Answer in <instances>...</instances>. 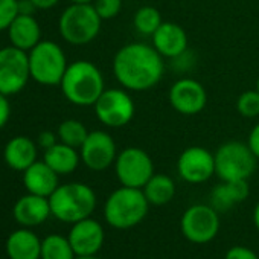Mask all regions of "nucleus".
<instances>
[{
	"label": "nucleus",
	"instance_id": "15",
	"mask_svg": "<svg viewBox=\"0 0 259 259\" xmlns=\"http://www.w3.org/2000/svg\"><path fill=\"white\" fill-rule=\"evenodd\" d=\"M67 238L76 256H96L104 244L105 235L102 226L89 217L73 223Z\"/></svg>",
	"mask_w": 259,
	"mask_h": 259
},
{
	"label": "nucleus",
	"instance_id": "19",
	"mask_svg": "<svg viewBox=\"0 0 259 259\" xmlns=\"http://www.w3.org/2000/svg\"><path fill=\"white\" fill-rule=\"evenodd\" d=\"M23 183L29 194L40 197H51L58 185V174L45 162H34L26 171H23Z\"/></svg>",
	"mask_w": 259,
	"mask_h": 259
},
{
	"label": "nucleus",
	"instance_id": "5",
	"mask_svg": "<svg viewBox=\"0 0 259 259\" xmlns=\"http://www.w3.org/2000/svg\"><path fill=\"white\" fill-rule=\"evenodd\" d=\"M102 19L92 4H70L58 20V31L64 41L73 46L92 43L101 32Z\"/></svg>",
	"mask_w": 259,
	"mask_h": 259
},
{
	"label": "nucleus",
	"instance_id": "3",
	"mask_svg": "<svg viewBox=\"0 0 259 259\" xmlns=\"http://www.w3.org/2000/svg\"><path fill=\"white\" fill-rule=\"evenodd\" d=\"M148 207L150 203L142 189L120 186L108 195L104 204V217L111 227L125 230L142 223Z\"/></svg>",
	"mask_w": 259,
	"mask_h": 259
},
{
	"label": "nucleus",
	"instance_id": "2",
	"mask_svg": "<svg viewBox=\"0 0 259 259\" xmlns=\"http://www.w3.org/2000/svg\"><path fill=\"white\" fill-rule=\"evenodd\" d=\"M60 87L70 104L78 107H93L105 90V79L95 63L78 60L67 66Z\"/></svg>",
	"mask_w": 259,
	"mask_h": 259
},
{
	"label": "nucleus",
	"instance_id": "22",
	"mask_svg": "<svg viewBox=\"0 0 259 259\" xmlns=\"http://www.w3.org/2000/svg\"><path fill=\"white\" fill-rule=\"evenodd\" d=\"M248 183L247 180H230V182H223L218 186L213 188L210 201L212 207L217 209L218 212L229 210L232 206L244 201L248 197Z\"/></svg>",
	"mask_w": 259,
	"mask_h": 259
},
{
	"label": "nucleus",
	"instance_id": "6",
	"mask_svg": "<svg viewBox=\"0 0 259 259\" xmlns=\"http://www.w3.org/2000/svg\"><path fill=\"white\" fill-rule=\"evenodd\" d=\"M31 78L41 85H60L66 70L67 58L60 45L51 40H41L28 52Z\"/></svg>",
	"mask_w": 259,
	"mask_h": 259
},
{
	"label": "nucleus",
	"instance_id": "20",
	"mask_svg": "<svg viewBox=\"0 0 259 259\" xmlns=\"http://www.w3.org/2000/svg\"><path fill=\"white\" fill-rule=\"evenodd\" d=\"M4 159L11 169L23 172L37 162V145L26 136H16L5 145Z\"/></svg>",
	"mask_w": 259,
	"mask_h": 259
},
{
	"label": "nucleus",
	"instance_id": "35",
	"mask_svg": "<svg viewBox=\"0 0 259 259\" xmlns=\"http://www.w3.org/2000/svg\"><path fill=\"white\" fill-rule=\"evenodd\" d=\"M60 0H31V4L35 7V10H51L58 5Z\"/></svg>",
	"mask_w": 259,
	"mask_h": 259
},
{
	"label": "nucleus",
	"instance_id": "10",
	"mask_svg": "<svg viewBox=\"0 0 259 259\" xmlns=\"http://www.w3.org/2000/svg\"><path fill=\"white\" fill-rule=\"evenodd\" d=\"M31 79L28 52L7 46L0 49V93L7 96L22 92Z\"/></svg>",
	"mask_w": 259,
	"mask_h": 259
},
{
	"label": "nucleus",
	"instance_id": "4",
	"mask_svg": "<svg viewBox=\"0 0 259 259\" xmlns=\"http://www.w3.org/2000/svg\"><path fill=\"white\" fill-rule=\"evenodd\" d=\"M52 215L63 223H78L89 218L96 207L95 191L84 183L60 185L49 197Z\"/></svg>",
	"mask_w": 259,
	"mask_h": 259
},
{
	"label": "nucleus",
	"instance_id": "21",
	"mask_svg": "<svg viewBox=\"0 0 259 259\" xmlns=\"http://www.w3.org/2000/svg\"><path fill=\"white\" fill-rule=\"evenodd\" d=\"M7 253L10 259H38L41 257V241L34 232L19 229L10 235Z\"/></svg>",
	"mask_w": 259,
	"mask_h": 259
},
{
	"label": "nucleus",
	"instance_id": "23",
	"mask_svg": "<svg viewBox=\"0 0 259 259\" xmlns=\"http://www.w3.org/2000/svg\"><path fill=\"white\" fill-rule=\"evenodd\" d=\"M43 160L58 176H67V174H72L78 168V165L81 162V156L76 151V148L69 147L63 142H58L45 151Z\"/></svg>",
	"mask_w": 259,
	"mask_h": 259
},
{
	"label": "nucleus",
	"instance_id": "30",
	"mask_svg": "<svg viewBox=\"0 0 259 259\" xmlns=\"http://www.w3.org/2000/svg\"><path fill=\"white\" fill-rule=\"evenodd\" d=\"M19 14V0H0V31H7Z\"/></svg>",
	"mask_w": 259,
	"mask_h": 259
},
{
	"label": "nucleus",
	"instance_id": "26",
	"mask_svg": "<svg viewBox=\"0 0 259 259\" xmlns=\"http://www.w3.org/2000/svg\"><path fill=\"white\" fill-rule=\"evenodd\" d=\"M75 256L69 238L49 235L41 241V259H75Z\"/></svg>",
	"mask_w": 259,
	"mask_h": 259
},
{
	"label": "nucleus",
	"instance_id": "39",
	"mask_svg": "<svg viewBox=\"0 0 259 259\" xmlns=\"http://www.w3.org/2000/svg\"><path fill=\"white\" fill-rule=\"evenodd\" d=\"M256 90L259 92V78H257V81H256Z\"/></svg>",
	"mask_w": 259,
	"mask_h": 259
},
{
	"label": "nucleus",
	"instance_id": "16",
	"mask_svg": "<svg viewBox=\"0 0 259 259\" xmlns=\"http://www.w3.org/2000/svg\"><path fill=\"white\" fill-rule=\"evenodd\" d=\"M151 45L163 58L177 60L188 52V34L179 23L163 22L151 35Z\"/></svg>",
	"mask_w": 259,
	"mask_h": 259
},
{
	"label": "nucleus",
	"instance_id": "13",
	"mask_svg": "<svg viewBox=\"0 0 259 259\" xmlns=\"http://www.w3.org/2000/svg\"><path fill=\"white\" fill-rule=\"evenodd\" d=\"M168 99L179 114L195 116L206 108L207 92L200 81L194 78H180L171 85Z\"/></svg>",
	"mask_w": 259,
	"mask_h": 259
},
{
	"label": "nucleus",
	"instance_id": "11",
	"mask_svg": "<svg viewBox=\"0 0 259 259\" xmlns=\"http://www.w3.org/2000/svg\"><path fill=\"white\" fill-rule=\"evenodd\" d=\"M180 227L188 241L194 244H206L218 235V210L209 204H194L185 210Z\"/></svg>",
	"mask_w": 259,
	"mask_h": 259
},
{
	"label": "nucleus",
	"instance_id": "12",
	"mask_svg": "<svg viewBox=\"0 0 259 259\" xmlns=\"http://www.w3.org/2000/svg\"><path fill=\"white\" fill-rule=\"evenodd\" d=\"M81 162L92 171H105L117 157V148L114 139L102 130L89 132L87 139L79 148Z\"/></svg>",
	"mask_w": 259,
	"mask_h": 259
},
{
	"label": "nucleus",
	"instance_id": "9",
	"mask_svg": "<svg viewBox=\"0 0 259 259\" xmlns=\"http://www.w3.org/2000/svg\"><path fill=\"white\" fill-rule=\"evenodd\" d=\"M98 120L108 128H122L133 120L136 114V104L122 89H105L93 105Z\"/></svg>",
	"mask_w": 259,
	"mask_h": 259
},
{
	"label": "nucleus",
	"instance_id": "28",
	"mask_svg": "<svg viewBox=\"0 0 259 259\" xmlns=\"http://www.w3.org/2000/svg\"><path fill=\"white\" fill-rule=\"evenodd\" d=\"M236 110L242 117L254 119L259 116V92L245 90L236 99Z\"/></svg>",
	"mask_w": 259,
	"mask_h": 259
},
{
	"label": "nucleus",
	"instance_id": "14",
	"mask_svg": "<svg viewBox=\"0 0 259 259\" xmlns=\"http://www.w3.org/2000/svg\"><path fill=\"white\" fill-rule=\"evenodd\" d=\"M177 172L186 183H204L215 174V156L204 147H189L179 156Z\"/></svg>",
	"mask_w": 259,
	"mask_h": 259
},
{
	"label": "nucleus",
	"instance_id": "24",
	"mask_svg": "<svg viewBox=\"0 0 259 259\" xmlns=\"http://www.w3.org/2000/svg\"><path fill=\"white\" fill-rule=\"evenodd\" d=\"M147 200L153 206H165L176 195V183L166 174H156L142 188Z\"/></svg>",
	"mask_w": 259,
	"mask_h": 259
},
{
	"label": "nucleus",
	"instance_id": "32",
	"mask_svg": "<svg viewBox=\"0 0 259 259\" xmlns=\"http://www.w3.org/2000/svg\"><path fill=\"white\" fill-rule=\"evenodd\" d=\"M60 141H58V136H57V133H54V132H41L40 135H38V139H37V145L40 147V148H43L45 151L46 150H49L51 147H54L55 144H58Z\"/></svg>",
	"mask_w": 259,
	"mask_h": 259
},
{
	"label": "nucleus",
	"instance_id": "33",
	"mask_svg": "<svg viewBox=\"0 0 259 259\" xmlns=\"http://www.w3.org/2000/svg\"><path fill=\"white\" fill-rule=\"evenodd\" d=\"M11 116V105L8 101V96L0 93V128H4Z\"/></svg>",
	"mask_w": 259,
	"mask_h": 259
},
{
	"label": "nucleus",
	"instance_id": "18",
	"mask_svg": "<svg viewBox=\"0 0 259 259\" xmlns=\"http://www.w3.org/2000/svg\"><path fill=\"white\" fill-rule=\"evenodd\" d=\"M7 31L11 46L19 48L25 52H29L41 41V28L32 14L19 13Z\"/></svg>",
	"mask_w": 259,
	"mask_h": 259
},
{
	"label": "nucleus",
	"instance_id": "31",
	"mask_svg": "<svg viewBox=\"0 0 259 259\" xmlns=\"http://www.w3.org/2000/svg\"><path fill=\"white\" fill-rule=\"evenodd\" d=\"M226 259H259V257L251 248L244 245H235L229 248V251L226 253Z\"/></svg>",
	"mask_w": 259,
	"mask_h": 259
},
{
	"label": "nucleus",
	"instance_id": "1",
	"mask_svg": "<svg viewBox=\"0 0 259 259\" xmlns=\"http://www.w3.org/2000/svg\"><path fill=\"white\" fill-rule=\"evenodd\" d=\"M113 73L125 90L147 92L154 89L163 78V57L153 45L128 43L114 54Z\"/></svg>",
	"mask_w": 259,
	"mask_h": 259
},
{
	"label": "nucleus",
	"instance_id": "27",
	"mask_svg": "<svg viewBox=\"0 0 259 259\" xmlns=\"http://www.w3.org/2000/svg\"><path fill=\"white\" fill-rule=\"evenodd\" d=\"M163 23L162 14L157 8L154 7H142L136 11L133 17V25L136 31L142 35H153L159 26Z\"/></svg>",
	"mask_w": 259,
	"mask_h": 259
},
{
	"label": "nucleus",
	"instance_id": "29",
	"mask_svg": "<svg viewBox=\"0 0 259 259\" xmlns=\"http://www.w3.org/2000/svg\"><path fill=\"white\" fill-rule=\"evenodd\" d=\"M93 8L102 20H111L122 11V0H93Z\"/></svg>",
	"mask_w": 259,
	"mask_h": 259
},
{
	"label": "nucleus",
	"instance_id": "37",
	"mask_svg": "<svg viewBox=\"0 0 259 259\" xmlns=\"http://www.w3.org/2000/svg\"><path fill=\"white\" fill-rule=\"evenodd\" d=\"M70 4H93V0H69Z\"/></svg>",
	"mask_w": 259,
	"mask_h": 259
},
{
	"label": "nucleus",
	"instance_id": "34",
	"mask_svg": "<svg viewBox=\"0 0 259 259\" xmlns=\"http://www.w3.org/2000/svg\"><path fill=\"white\" fill-rule=\"evenodd\" d=\"M247 145L250 147L251 153L259 160V122L251 128V132H250V135L247 138Z\"/></svg>",
	"mask_w": 259,
	"mask_h": 259
},
{
	"label": "nucleus",
	"instance_id": "36",
	"mask_svg": "<svg viewBox=\"0 0 259 259\" xmlns=\"http://www.w3.org/2000/svg\"><path fill=\"white\" fill-rule=\"evenodd\" d=\"M253 223H254L256 229L259 230V203L256 204V207L253 210Z\"/></svg>",
	"mask_w": 259,
	"mask_h": 259
},
{
	"label": "nucleus",
	"instance_id": "8",
	"mask_svg": "<svg viewBox=\"0 0 259 259\" xmlns=\"http://www.w3.org/2000/svg\"><path fill=\"white\" fill-rule=\"evenodd\" d=\"M114 172L122 186L142 189L154 176L151 156L139 147H126L114 160Z\"/></svg>",
	"mask_w": 259,
	"mask_h": 259
},
{
	"label": "nucleus",
	"instance_id": "38",
	"mask_svg": "<svg viewBox=\"0 0 259 259\" xmlns=\"http://www.w3.org/2000/svg\"><path fill=\"white\" fill-rule=\"evenodd\" d=\"M76 259H99V257H96V256H78Z\"/></svg>",
	"mask_w": 259,
	"mask_h": 259
},
{
	"label": "nucleus",
	"instance_id": "7",
	"mask_svg": "<svg viewBox=\"0 0 259 259\" xmlns=\"http://www.w3.org/2000/svg\"><path fill=\"white\" fill-rule=\"evenodd\" d=\"M215 156V174L221 182L247 180L256 169V156L250 147L239 141H229L218 147Z\"/></svg>",
	"mask_w": 259,
	"mask_h": 259
},
{
	"label": "nucleus",
	"instance_id": "25",
	"mask_svg": "<svg viewBox=\"0 0 259 259\" xmlns=\"http://www.w3.org/2000/svg\"><path fill=\"white\" fill-rule=\"evenodd\" d=\"M57 136H58L60 142L78 150V148H81V145L87 139L89 130L78 119H66L58 125Z\"/></svg>",
	"mask_w": 259,
	"mask_h": 259
},
{
	"label": "nucleus",
	"instance_id": "17",
	"mask_svg": "<svg viewBox=\"0 0 259 259\" xmlns=\"http://www.w3.org/2000/svg\"><path fill=\"white\" fill-rule=\"evenodd\" d=\"M14 218L19 224L32 227L45 223L49 215H52L51 203L48 197H40L35 194H28L17 200L13 209Z\"/></svg>",
	"mask_w": 259,
	"mask_h": 259
}]
</instances>
